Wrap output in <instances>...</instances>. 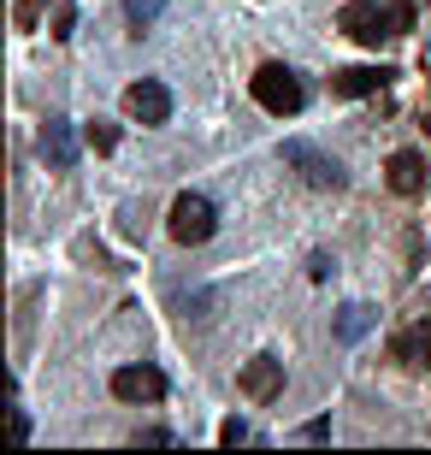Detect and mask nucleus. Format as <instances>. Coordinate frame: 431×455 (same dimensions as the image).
<instances>
[{
  "label": "nucleus",
  "mask_w": 431,
  "mask_h": 455,
  "mask_svg": "<svg viewBox=\"0 0 431 455\" xmlns=\"http://www.w3.org/2000/svg\"><path fill=\"white\" fill-rule=\"evenodd\" d=\"M408 24H414L408 6H379V0H348L343 12H337V30L355 36V42H366V48H379V42L402 36Z\"/></svg>",
  "instance_id": "f257e3e1"
},
{
  "label": "nucleus",
  "mask_w": 431,
  "mask_h": 455,
  "mask_svg": "<svg viewBox=\"0 0 431 455\" xmlns=\"http://www.w3.org/2000/svg\"><path fill=\"white\" fill-rule=\"evenodd\" d=\"M249 89H254V101H260L272 118H290V113H301V101H307V89H301V77H296L290 66H278V60L254 71V84H249Z\"/></svg>",
  "instance_id": "f03ea898"
},
{
  "label": "nucleus",
  "mask_w": 431,
  "mask_h": 455,
  "mask_svg": "<svg viewBox=\"0 0 431 455\" xmlns=\"http://www.w3.org/2000/svg\"><path fill=\"white\" fill-rule=\"evenodd\" d=\"M213 231H219V207L207 202V196H178V202H172V236H178L183 249L207 243Z\"/></svg>",
  "instance_id": "7ed1b4c3"
},
{
  "label": "nucleus",
  "mask_w": 431,
  "mask_h": 455,
  "mask_svg": "<svg viewBox=\"0 0 431 455\" xmlns=\"http://www.w3.org/2000/svg\"><path fill=\"white\" fill-rule=\"evenodd\" d=\"M124 113H131L136 124H166L172 118V89L154 84V77H142V84L124 89Z\"/></svg>",
  "instance_id": "20e7f679"
},
{
  "label": "nucleus",
  "mask_w": 431,
  "mask_h": 455,
  "mask_svg": "<svg viewBox=\"0 0 431 455\" xmlns=\"http://www.w3.org/2000/svg\"><path fill=\"white\" fill-rule=\"evenodd\" d=\"M283 160H290V166H301V178H307L314 189H343V166H337V160H325L314 142H283Z\"/></svg>",
  "instance_id": "39448f33"
},
{
  "label": "nucleus",
  "mask_w": 431,
  "mask_h": 455,
  "mask_svg": "<svg viewBox=\"0 0 431 455\" xmlns=\"http://www.w3.org/2000/svg\"><path fill=\"white\" fill-rule=\"evenodd\" d=\"M113 396H124V403H160L166 396V372L160 367H118L113 372Z\"/></svg>",
  "instance_id": "423d86ee"
},
{
  "label": "nucleus",
  "mask_w": 431,
  "mask_h": 455,
  "mask_svg": "<svg viewBox=\"0 0 431 455\" xmlns=\"http://www.w3.org/2000/svg\"><path fill=\"white\" fill-rule=\"evenodd\" d=\"M36 154H42L53 172H71V166H77V131H71V118H48V124H42V136H36Z\"/></svg>",
  "instance_id": "0eeeda50"
},
{
  "label": "nucleus",
  "mask_w": 431,
  "mask_h": 455,
  "mask_svg": "<svg viewBox=\"0 0 431 455\" xmlns=\"http://www.w3.org/2000/svg\"><path fill=\"white\" fill-rule=\"evenodd\" d=\"M236 385H243V396H249V403H272V396L283 390V361H278V355H254Z\"/></svg>",
  "instance_id": "6e6552de"
},
{
  "label": "nucleus",
  "mask_w": 431,
  "mask_h": 455,
  "mask_svg": "<svg viewBox=\"0 0 431 455\" xmlns=\"http://www.w3.org/2000/svg\"><path fill=\"white\" fill-rule=\"evenodd\" d=\"M390 361L396 367H431V320H414V325H402L396 338H390Z\"/></svg>",
  "instance_id": "1a4fd4ad"
},
{
  "label": "nucleus",
  "mask_w": 431,
  "mask_h": 455,
  "mask_svg": "<svg viewBox=\"0 0 431 455\" xmlns=\"http://www.w3.org/2000/svg\"><path fill=\"white\" fill-rule=\"evenodd\" d=\"M384 84H390V71H384V66H343V71H331V95H348V101L379 95Z\"/></svg>",
  "instance_id": "9d476101"
},
{
  "label": "nucleus",
  "mask_w": 431,
  "mask_h": 455,
  "mask_svg": "<svg viewBox=\"0 0 431 455\" xmlns=\"http://www.w3.org/2000/svg\"><path fill=\"white\" fill-rule=\"evenodd\" d=\"M384 184L396 189V196H419V189H426V160H419L414 148L390 154V160H384Z\"/></svg>",
  "instance_id": "9b49d317"
},
{
  "label": "nucleus",
  "mask_w": 431,
  "mask_h": 455,
  "mask_svg": "<svg viewBox=\"0 0 431 455\" xmlns=\"http://www.w3.org/2000/svg\"><path fill=\"white\" fill-rule=\"evenodd\" d=\"M372 320H379V314H372L366 302H348V307H343V320H337V338H343V343L366 338V331H372Z\"/></svg>",
  "instance_id": "f8f14e48"
},
{
  "label": "nucleus",
  "mask_w": 431,
  "mask_h": 455,
  "mask_svg": "<svg viewBox=\"0 0 431 455\" xmlns=\"http://www.w3.org/2000/svg\"><path fill=\"white\" fill-rule=\"evenodd\" d=\"M160 12H166V0H124V18H131L136 30H148Z\"/></svg>",
  "instance_id": "ddd939ff"
},
{
  "label": "nucleus",
  "mask_w": 431,
  "mask_h": 455,
  "mask_svg": "<svg viewBox=\"0 0 431 455\" xmlns=\"http://www.w3.org/2000/svg\"><path fill=\"white\" fill-rule=\"evenodd\" d=\"M89 148H95V154H113V148H118V124L95 118V124H89Z\"/></svg>",
  "instance_id": "4468645a"
},
{
  "label": "nucleus",
  "mask_w": 431,
  "mask_h": 455,
  "mask_svg": "<svg viewBox=\"0 0 431 455\" xmlns=\"http://www.w3.org/2000/svg\"><path fill=\"white\" fill-rule=\"evenodd\" d=\"M71 30H77V6H71V0H60V6H53V36L66 42Z\"/></svg>",
  "instance_id": "2eb2a0df"
},
{
  "label": "nucleus",
  "mask_w": 431,
  "mask_h": 455,
  "mask_svg": "<svg viewBox=\"0 0 431 455\" xmlns=\"http://www.w3.org/2000/svg\"><path fill=\"white\" fill-rule=\"evenodd\" d=\"M219 443H231V450H236V443H249V420H236V414H231V420L219 426Z\"/></svg>",
  "instance_id": "dca6fc26"
},
{
  "label": "nucleus",
  "mask_w": 431,
  "mask_h": 455,
  "mask_svg": "<svg viewBox=\"0 0 431 455\" xmlns=\"http://www.w3.org/2000/svg\"><path fill=\"white\" fill-rule=\"evenodd\" d=\"M6 426H12V443L30 438V420H24V408H12V414H6Z\"/></svg>",
  "instance_id": "f3484780"
},
{
  "label": "nucleus",
  "mask_w": 431,
  "mask_h": 455,
  "mask_svg": "<svg viewBox=\"0 0 431 455\" xmlns=\"http://www.w3.org/2000/svg\"><path fill=\"white\" fill-rule=\"evenodd\" d=\"M36 6L42 0H18V30H36Z\"/></svg>",
  "instance_id": "a211bd4d"
},
{
  "label": "nucleus",
  "mask_w": 431,
  "mask_h": 455,
  "mask_svg": "<svg viewBox=\"0 0 431 455\" xmlns=\"http://www.w3.org/2000/svg\"><path fill=\"white\" fill-rule=\"evenodd\" d=\"M301 438H307V443H319V438H331V420H307V426H301Z\"/></svg>",
  "instance_id": "6ab92c4d"
}]
</instances>
